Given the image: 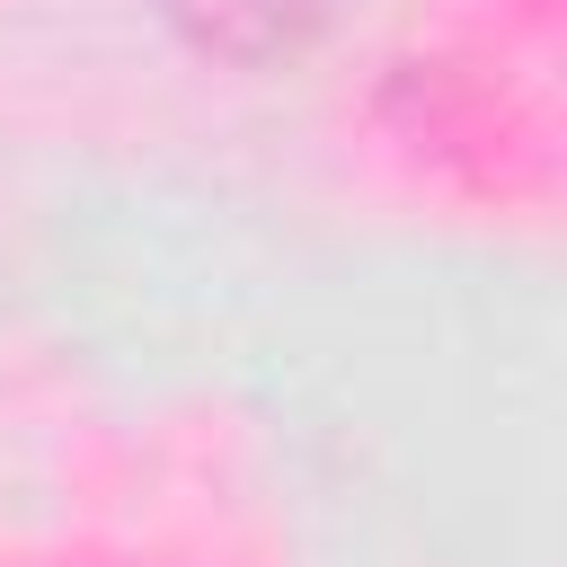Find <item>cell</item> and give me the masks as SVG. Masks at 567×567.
<instances>
[{
  "mask_svg": "<svg viewBox=\"0 0 567 567\" xmlns=\"http://www.w3.org/2000/svg\"><path fill=\"white\" fill-rule=\"evenodd\" d=\"M354 9L363 0H159V18L204 62H230V71H292L328 35H346Z\"/></svg>",
  "mask_w": 567,
  "mask_h": 567,
  "instance_id": "1",
  "label": "cell"
}]
</instances>
